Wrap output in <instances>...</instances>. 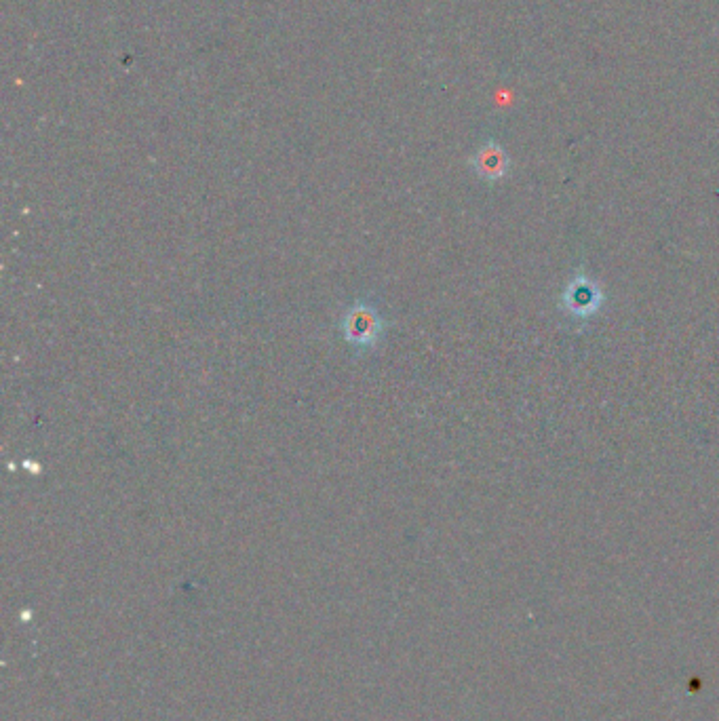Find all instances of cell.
Instances as JSON below:
<instances>
[{"instance_id":"3957f363","label":"cell","mask_w":719,"mask_h":721,"mask_svg":"<svg viewBox=\"0 0 719 721\" xmlns=\"http://www.w3.org/2000/svg\"><path fill=\"white\" fill-rule=\"evenodd\" d=\"M473 169L485 182H498L509 173V157L498 144L490 142L477 150L473 157Z\"/></svg>"},{"instance_id":"6da1fadb","label":"cell","mask_w":719,"mask_h":721,"mask_svg":"<svg viewBox=\"0 0 719 721\" xmlns=\"http://www.w3.org/2000/svg\"><path fill=\"white\" fill-rule=\"evenodd\" d=\"M338 331L357 355H367L380 346L386 334V321L376 304L369 300H357L338 319Z\"/></svg>"},{"instance_id":"7a4b0ae2","label":"cell","mask_w":719,"mask_h":721,"mask_svg":"<svg viewBox=\"0 0 719 721\" xmlns=\"http://www.w3.org/2000/svg\"><path fill=\"white\" fill-rule=\"evenodd\" d=\"M601 289L587 277H576L563 291V308L574 319H589L601 308Z\"/></svg>"}]
</instances>
